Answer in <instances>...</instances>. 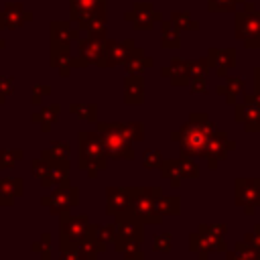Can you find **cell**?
Segmentation results:
<instances>
[{
	"mask_svg": "<svg viewBox=\"0 0 260 260\" xmlns=\"http://www.w3.org/2000/svg\"><path fill=\"white\" fill-rule=\"evenodd\" d=\"M77 37H79V30L71 26V20L69 22H63V20L51 22V41H53L51 47H69V41H75Z\"/></svg>",
	"mask_w": 260,
	"mask_h": 260,
	"instance_id": "21",
	"label": "cell"
},
{
	"mask_svg": "<svg viewBox=\"0 0 260 260\" xmlns=\"http://www.w3.org/2000/svg\"><path fill=\"white\" fill-rule=\"evenodd\" d=\"M234 120L242 124L246 132H260V110L252 104H234Z\"/></svg>",
	"mask_w": 260,
	"mask_h": 260,
	"instance_id": "15",
	"label": "cell"
},
{
	"mask_svg": "<svg viewBox=\"0 0 260 260\" xmlns=\"http://www.w3.org/2000/svg\"><path fill=\"white\" fill-rule=\"evenodd\" d=\"M126 132L132 138V142H142L144 140V124L142 122H126Z\"/></svg>",
	"mask_w": 260,
	"mask_h": 260,
	"instance_id": "41",
	"label": "cell"
},
{
	"mask_svg": "<svg viewBox=\"0 0 260 260\" xmlns=\"http://www.w3.org/2000/svg\"><path fill=\"white\" fill-rule=\"evenodd\" d=\"M236 37L244 41L248 49H260V12L246 10L236 16Z\"/></svg>",
	"mask_w": 260,
	"mask_h": 260,
	"instance_id": "11",
	"label": "cell"
},
{
	"mask_svg": "<svg viewBox=\"0 0 260 260\" xmlns=\"http://www.w3.org/2000/svg\"><path fill=\"white\" fill-rule=\"evenodd\" d=\"M179 165H181L183 179H197V175H199V162H195L193 156H183L181 154Z\"/></svg>",
	"mask_w": 260,
	"mask_h": 260,
	"instance_id": "37",
	"label": "cell"
},
{
	"mask_svg": "<svg viewBox=\"0 0 260 260\" xmlns=\"http://www.w3.org/2000/svg\"><path fill=\"white\" fill-rule=\"evenodd\" d=\"M171 22L177 26V28H187V30H197V20H193L187 12H173L171 14Z\"/></svg>",
	"mask_w": 260,
	"mask_h": 260,
	"instance_id": "38",
	"label": "cell"
},
{
	"mask_svg": "<svg viewBox=\"0 0 260 260\" xmlns=\"http://www.w3.org/2000/svg\"><path fill=\"white\" fill-rule=\"evenodd\" d=\"M69 112L75 114L79 120L98 122V106L95 104H69Z\"/></svg>",
	"mask_w": 260,
	"mask_h": 260,
	"instance_id": "32",
	"label": "cell"
},
{
	"mask_svg": "<svg viewBox=\"0 0 260 260\" xmlns=\"http://www.w3.org/2000/svg\"><path fill=\"white\" fill-rule=\"evenodd\" d=\"M59 260H85V258H83V254L79 250H67V252H61Z\"/></svg>",
	"mask_w": 260,
	"mask_h": 260,
	"instance_id": "49",
	"label": "cell"
},
{
	"mask_svg": "<svg viewBox=\"0 0 260 260\" xmlns=\"http://www.w3.org/2000/svg\"><path fill=\"white\" fill-rule=\"evenodd\" d=\"M225 232H228L225 223H201L197 232L189 234V250L197 254L199 260H207L215 252H225L228 250V244L223 240Z\"/></svg>",
	"mask_w": 260,
	"mask_h": 260,
	"instance_id": "6",
	"label": "cell"
},
{
	"mask_svg": "<svg viewBox=\"0 0 260 260\" xmlns=\"http://www.w3.org/2000/svg\"><path fill=\"white\" fill-rule=\"evenodd\" d=\"M189 87H191V91H193V93H205V91H207L205 77H191Z\"/></svg>",
	"mask_w": 260,
	"mask_h": 260,
	"instance_id": "48",
	"label": "cell"
},
{
	"mask_svg": "<svg viewBox=\"0 0 260 260\" xmlns=\"http://www.w3.org/2000/svg\"><path fill=\"white\" fill-rule=\"evenodd\" d=\"M234 203L244 209L246 215H254L260 207V177H238L234 181Z\"/></svg>",
	"mask_w": 260,
	"mask_h": 260,
	"instance_id": "9",
	"label": "cell"
},
{
	"mask_svg": "<svg viewBox=\"0 0 260 260\" xmlns=\"http://www.w3.org/2000/svg\"><path fill=\"white\" fill-rule=\"evenodd\" d=\"M26 20H30V14H28V12H24L22 4L6 2V6L0 10V28L12 30V28L22 26Z\"/></svg>",
	"mask_w": 260,
	"mask_h": 260,
	"instance_id": "18",
	"label": "cell"
},
{
	"mask_svg": "<svg viewBox=\"0 0 260 260\" xmlns=\"http://www.w3.org/2000/svg\"><path fill=\"white\" fill-rule=\"evenodd\" d=\"M79 55L73 57V67H87V65H98L104 67L106 61V49H108V39L102 35H89L87 39H79Z\"/></svg>",
	"mask_w": 260,
	"mask_h": 260,
	"instance_id": "8",
	"label": "cell"
},
{
	"mask_svg": "<svg viewBox=\"0 0 260 260\" xmlns=\"http://www.w3.org/2000/svg\"><path fill=\"white\" fill-rule=\"evenodd\" d=\"M254 89L260 91V67L254 69Z\"/></svg>",
	"mask_w": 260,
	"mask_h": 260,
	"instance_id": "51",
	"label": "cell"
},
{
	"mask_svg": "<svg viewBox=\"0 0 260 260\" xmlns=\"http://www.w3.org/2000/svg\"><path fill=\"white\" fill-rule=\"evenodd\" d=\"M244 242H246L248 246H252L254 250H258V248H260V223H256V225H254V230H252V232H248V234L244 236Z\"/></svg>",
	"mask_w": 260,
	"mask_h": 260,
	"instance_id": "47",
	"label": "cell"
},
{
	"mask_svg": "<svg viewBox=\"0 0 260 260\" xmlns=\"http://www.w3.org/2000/svg\"><path fill=\"white\" fill-rule=\"evenodd\" d=\"M22 158H24V150L22 148H0V171L12 169Z\"/></svg>",
	"mask_w": 260,
	"mask_h": 260,
	"instance_id": "34",
	"label": "cell"
},
{
	"mask_svg": "<svg viewBox=\"0 0 260 260\" xmlns=\"http://www.w3.org/2000/svg\"><path fill=\"white\" fill-rule=\"evenodd\" d=\"M79 203V189L69 185H55V189L49 195L41 197V205L49 207V213L61 215L65 211H71Z\"/></svg>",
	"mask_w": 260,
	"mask_h": 260,
	"instance_id": "10",
	"label": "cell"
},
{
	"mask_svg": "<svg viewBox=\"0 0 260 260\" xmlns=\"http://www.w3.org/2000/svg\"><path fill=\"white\" fill-rule=\"evenodd\" d=\"M244 2V0H207L209 10H236V4Z\"/></svg>",
	"mask_w": 260,
	"mask_h": 260,
	"instance_id": "43",
	"label": "cell"
},
{
	"mask_svg": "<svg viewBox=\"0 0 260 260\" xmlns=\"http://www.w3.org/2000/svg\"><path fill=\"white\" fill-rule=\"evenodd\" d=\"M128 207V191L126 187H108L106 189V213L118 215Z\"/></svg>",
	"mask_w": 260,
	"mask_h": 260,
	"instance_id": "22",
	"label": "cell"
},
{
	"mask_svg": "<svg viewBox=\"0 0 260 260\" xmlns=\"http://www.w3.org/2000/svg\"><path fill=\"white\" fill-rule=\"evenodd\" d=\"M217 132V126L209 120L205 112H193L189 120L175 132H171V140L179 142L183 156L201 158L205 146L209 144L211 136Z\"/></svg>",
	"mask_w": 260,
	"mask_h": 260,
	"instance_id": "1",
	"label": "cell"
},
{
	"mask_svg": "<svg viewBox=\"0 0 260 260\" xmlns=\"http://www.w3.org/2000/svg\"><path fill=\"white\" fill-rule=\"evenodd\" d=\"M122 65L126 67V71H128V73H142L146 67H152V65H154V61H152L150 57H146L142 49L134 47V51L128 55V59H126Z\"/></svg>",
	"mask_w": 260,
	"mask_h": 260,
	"instance_id": "28",
	"label": "cell"
},
{
	"mask_svg": "<svg viewBox=\"0 0 260 260\" xmlns=\"http://www.w3.org/2000/svg\"><path fill=\"white\" fill-rule=\"evenodd\" d=\"M30 171H32V175L37 177V179H45L47 175H49V171H51V165L45 160V158H35L32 162H30Z\"/></svg>",
	"mask_w": 260,
	"mask_h": 260,
	"instance_id": "42",
	"label": "cell"
},
{
	"mask_svg": "<svg viewBox=\"0 0 260 260\" xmlns=\"http://www.w3.org/2000/svg\"><path fill=\"white\" fill-rule=\"evenodd\" d=\"M89 225V215L87 213H79L73 215L69 211L61 213L59 219V250L67 252V250H77L81 238L85 236Z\"/></svg>",
	"mask_w": 260,
	"mask_h": 260,
	"instance_id": "7",
	"label": "cell"
},
{
	"mask_svg": "<svg viewBox=\"0 0 260 260\" xmlns=\"http://www.w3.org/2000/svg\"><path fill=\"white\" fill-rule=\"evenodd\" d=\"M124 18L136 30H150L154 26V22L162 20L160 12H156L152 4H144V2H134V6L124 14Z\"/></svg>",
	"mask_w": 260,
	"mask_h": 260,
	"instance_id": "13",
	"label": "cell"
},
{
	"mask_svg": "<svg viewBox=\"0 0 260 260\" xmlns=\"http://www.w3.org/2000/svg\"><path fill=\"white\" fill-rule=\"evenodd\" d=\"M77 165L91 179L98 175V171L108 167V154L95 130H83L77 134Z\"/></svg>",
	"mask_w": 260,
	"mask_h": 260,
	"instance_id": "3",
	"label": "cell"
},
{
	"mask_svg": "<svg viewBox=\"0 0 260 260\" xmlns=\"http://www.w3.org/2000/svg\"><path fill=\"white\" fill-rule=\"evenodd\" d=\"M59 114H61V106L51 104V106H43L37 114L30 116V120L41 126V132H49L53 128V124L59 120Z\"/></svg>",
	"mask_w": 260,
	"mask_h": 260,
	"instance_id": "25",
	"label": "cell"
},
{
	"mask_svg": "<svg viewBox=\"0 0 260 260\" xmlns=\"http://www.w3.org/2000/svg\"><path fill=\"white\" fill-rule=\"evenodd\" d=\"M160 45L165 49H177V47H181V28H177L173 22H162Z\"/></svg>",
	"mask_w": 260,
	"mask_h": 260,
	"instance_id": "30",
	"label": "cell"
},
{
	"mask_svg": "<svg viewBox=\"0 0 260 260\" xmlns=\"http://www.w3.org/2000/svg\"><path fill=\"white\" fill-rule=\"evenodd\" d=\"M160 162H162L160 150L150 148V150H144V152H142V167H144V169H158Z\"/></svg>",
	"mask_w": 260,
	"mask_h": 260,
	"instance_id": "40",
	"label": "cell"
},
{
	"mask_svg": "<svg viewBox=\"0 0 260 260\" xmlns=\"http://www.w3.org/2000/svg\"><path fill=\"white\" fill-rule=\"evenodd\" d=\"M2 47H4V39H0V49H2Z\"/></svg>",
	"mask_w": 260,
	"mask_h": 260,
	"instance_id": "53",
	"label": "cell"
},
{
	"mask_svg": "<svg viewBox=\"0 0 260 260\" xmlns=\"http://www.w3.org/2000/svg\"><path fill=\"white\" fill-rule=\"evenodd\" d=\"M124 102L128 106H138L144 102V79L140 73H128L124 77Z\"/></svg>",
	"mask_w": 260,
	"mask_h": 260,
	"instance_id": "20",
	"label": "cell"
},
{
	"mask_svg": "<svg viewBox=\"0 0 260 260\" xmlns=\"http://www.w3.org/2000/svg\"><path fill=\"white\" fill-rule=\"evenodd\" d=\"M225 260H256V250L242 240V242H236L234 250L230 252L225 250Z\"/></svg>",
	"mask_w": 260,
	"mask_h": 260,
	"instance_id": "33",
	"label": "cell"
},
{
	"mask_svg": "<svg viewBox=\"0 0 260 260\" xmlns=\"http://www.w3.org/2000/svg\"><path fill=\"white\" fill-rule=\"evenodd\" d=\"M77 250L83 254V258H85V260H95V258H98V254H102V252H106V250H108V246L100 240V225H95V223H91V221H89L87 232H85V236L81 238V242H79Z\"/></svg>",
	"mask_w": 260,
	"mask_h": 260,
	"instance_id": "14",
	"label": "cell"
},
{
	"mask_svg": "<svg viewBox=\"0 0 260 260\" xmlns=\"http://www.w3.org/2000/svg\"><path fill=\"white\" fill-rule=\"evenodd\" d=\"M128 207L122 211L142 225H160L162 215L156 211V199L162 195L160 187H126ZM120 215V213H118Z\"/></svg>",
	"mask_w": 260,
	"mask_h": 260,
	"instance_id": "2",
	"label": "cell"
},
{
	"mask_svg": "<svg viewBox=\"0 0 260 260\" xmlns=\"http://www.w3.org/2000/svg\"><path fill=\"white\" fill-rule=\"evenodd\" d=\"M160 175L165 179L171 181V187H179L181 181H183V173H181V165H179V158H162L160 162Z\"/></svg>",
	"mask_w": 260,
	"mask_h": 260,
	"instance_id": "29",
	"label": "cell"
},
{
	"mask_svg": "<svg viewBox=\"0 0 260 260\" xmlns=\"http://www.w3.org/2000/svg\"><path fill=\"white\" fill-rule=\"evenodd\" d=\"M24 193V183L20 177H0V207L14 205L16 197Z\"/></svg>",
	"mask_w": 260,
	"mask_h": 260,
	"instance_id": "19",
	"label": "cell"
},
{
	"mask_svg": "<svg viewBox=\"0 0 260 260\" xmlns=\"http://www.w3.org/2000/svg\"><path fill=\"white\" fill-rule=\"evenodd\" d=\"M156 211L165 215H179L181 213V197H165L160 195L156 199Z\"/></svg>",
	"mask_w": 260,
	"mask_h": 260,
	"instance_id": "31",
	"label": "cell"
},
{
	"mask_svg": "<svg viewBox=\"0 0 260 260\" xmlns=\"http://www.w3.org/2000/svg\"><path fill=\"white\" fill-rule=\"evenodd\" d=\"M95 132L100 134L108 160H132L134 158V142L126 132L122 122H98Z\"/></svg>",
	"mask_w": 260,
	"mask_h": 260,
	"instance_id": "4",
	"label": "cell"
},
{
	"mask_svg": "<svg viewBox=\"0 0 260 260\" xmlns=\"http://www.w3.org/2000/svg\"><path fill=\"white\" fill-rule=\"evenodd\" d=\"M173 248V236L169 232H158L152 236V252L156 254H167Z\"/></svg>",
	"mask_w": 260,
	"mask_h": 260,
	"instance_id": "35",
	"label": "cell"
},
{
	"mask_svg": "<svg viewBox=\"0 0 260 260\" xmlns=\"http://www.w3.org/2000/svg\"><path fill=\"white\" fill-rule=\"evenodd\" d=\"M69 152H71V146L63 140H53L47 148L41 150V158H45L47 162H65L69 160Z\"/></svg>",
	"mask_w": 260,
	"mask_h": 260,
	"instance_id": "27",
	"label": "cell"
},
{
	"mask_svg": "<svg viewBox=\"0 0 260 260\" xmlns=\"http://www.w3.org/2000/svg\"><path fill=\"white\" fill-rule=\"evenodd\" d=\"M51 171L45 179H41V187L49 189L53 185H69V160L65 162H49Z\"/></svg>",
	"mask_w": 260,
	"mask_h": 260,
	"instance_id": "24",
	"label": "cell"
},
{
	"mask_svg": "<svg viewBox=\"0 0 260 260\" xmlns=\"http://www.w3.org/2000/svg\"><path fill=\"white\" fill-rule=\"evenodd\" d=\"M187 63H189V75H191V77H205L207 71L211 69L207 57H203V59H195V61H187Z\"/></svg>",
	"mask_w": 260,
	"mask_h": 260,
	"instance_id": "39",
	"label": "cell"
},
{
	"mask_svg": "<svg viewBox=\"0 0 260 260\" xmlns=\"http://www.w3.org/2000/svg\"><path fill=\"white\" fill-rule=\"evenodd\" d=\"M234 148H236V142H234L225 132H221V130L217 128V132L211 136L209 144L205 146L201 158H203V160L207 162V167L213 171V169H217V165H219L221 160L228 158V154H230Z\"/></svg>",
	"mask_w": 260,
	"mask_h": 260,
	"instance_id": "12",
	"label": "cell"
},
{
	"mask_svg": "<svg viewBox=\"0 0 260 260\" xmlns=\"http://www.w3.org/2000/svg\"><path fill=\"white\" fill-rule=\"evenodd\" d=\"M256 260H260V248L256 250Z\"/></svg>",
	"mask_w": 260,
	"mask_h": 260,
	"instance_id": "52",
	"label": "cell"
},
{
	"mask_svg": "<svg viewBox=\"0 0 260 260\" xmlns=\"http://www.w3.org/2000/svg\"><path fill=\"white\" fill-rule=\"evenodd\" d=\"M45 95H51V85H35L32 87V95H30V104H35V106H41V102H43V98Z\"/></svg>",
	"mask_w": 260,
	"mask_h": 260,
	"instance_id": "44",
	"label": "cell"
},
{
	"mask_svg": "<svg viewBox=\"0 0 260 260\" xmlns=\"http://www.w3.org/2000/svg\"><path fill=\"white\" fill-rule=\"evenodd\" d=\"M215 91L228 102V104H236V98L244 91V77H228L225 75V81L223 83H217Z\"/></svg>",
	"mask_w": 260,
	"mask_h": 260,
	"instance_id": "26",
	"label": "cell"
},
{
	"mask_svg": "<svg viewBox=\"0 0 260 260\" xmlns=\"http://www.w3.org/2000/svg\"><path fill=\"white\" fill-rule=\"evenodd\" d=\"M30 250L37 252V254H41V260H51V234L49 232H43L41 238L37 242H32Z\"/></svg>",
	"mask_w": 260,
	"mask_h": 260,
	"instance_id": "36",
	"label": "cell"
},
{
	"mask_svg": "<svg viewBox=\"0 0 260 260\" xmlns=\"http://www.w3.org/2000/svg\"><path fill=\"white\" fill-rule=\"evenodd\" d=\"M14 91V79L12 77H0V104L6 102V98Z\"/></svg>",
	"mask_w": 260,
	"mask_h": 260,
	"instance_id": "45",
	"label": "cell"
},
{
	"mask_svg": "<svg viewBox=\"0 0 260 260\" xmlns=\"http://www.w3.org/2000/svg\"><path fill=\"white\" fill-rule=\"evenodd\" d=\"M134 41L132 39H124V41H108V49H106V61L104 67H116L122 65L128 55L134 51Z\"/></svg>",
	"mask_w": 260,
	"mask_h": 260,
	"instance_id": "16",
	"label": "cell"
},
{
	"mask_svg": "<svg viewBox=\"0 0 260 260\" xmlns=\"http://www.w3.org/2000/svg\"><path fill=\"white\" fill-rule=\"evenodd\" d=\"M207 61H209V67H213L219 77H225L228 71L236 65V51L234 49H209Z\"/></svg>",
	"mask_w": 260,
	"mask_h": 260,
	"instance_id": "17",
	"label": "cell"
},
{
	"mask_svg": "<svg viewBox=\"0 0 260 260\" xmlns=\"http://www.w3.org/2000/svg\"><path fill=\"white\" fill-rule=\"evenodd\" d=\"M165 77H171L173 85H189L191 75H189V63L185 59H173L169 67H162L160 71Z\"/></svg>",
	"mask_w": 260,
	"mask_h": 260,
	"instance_id": "23",
	"label": "cell"
},
{
	"mask_svg": "<svg viewBox=\"0 0 260 260\" xmlns=\"http://www.w3.org/2000/svg\"><path fill=\"white\" fill-rule=\"evenodd\" d=\"M244 102L246 104H252V106H256L260 110V91L254 89V93H244Z\"/></svg>",
	"mask_w": 260,
	"mask_h": 260,
	"instance_id": "50",
	"label": "cell"
},
{
	"mask_svg": "<svg viewBox=\"0 0 260 260\" xmlns=\"http://www.w3.org/2000/svg\"><path fill=\"white\" fill-rule=\"evenodd\" d=\"M69 20L89 35L106 37V0H69Z\"/></svg>",
	"mask_w": 260,
	"mask_h": 260,
	"instance_id": "5",
	"label": "cell"
},
{
	"mask_svg": "<svg viewBox=\"0 0 260 260\" xmlns=\"http://www.w3.org/2000/svg\"><path fill=\"white\" fill-rule=\"evenodd\" d=\"M114 238H116V221H114V223H108V225H100V240H102L106 246L112 244Z\"/></svg>",
	"mask_w": 260,
	"mask_h": 260,
	"instance_id": "46",
	"label": "cell"
}]
</instances>
